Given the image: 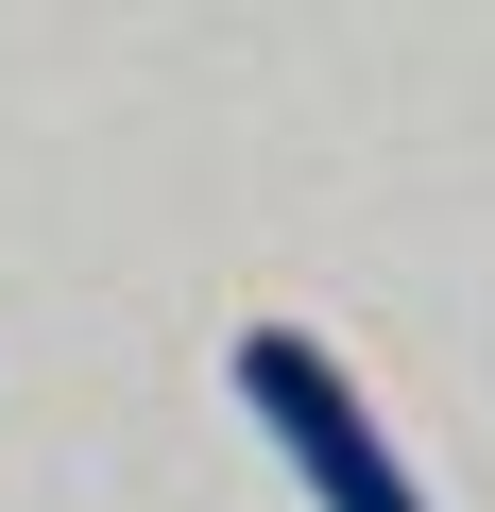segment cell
<instances>
[{"label": "cell", "instance_id": "1", "mask_svg": "<svg viewBox=\"0 0 495 512\" xmlns=\"http://www.w3.org/2000/svg\"><path fill=\"white\" fill-rule=\"evenodd\" d=\"M239 410L274 427V461L308 478V512H427V478L393 461V427H376V393L342 376V342L239 325Z\"/></svg>", "mask_w": 495, "mask_h": 512}]
</instances>
